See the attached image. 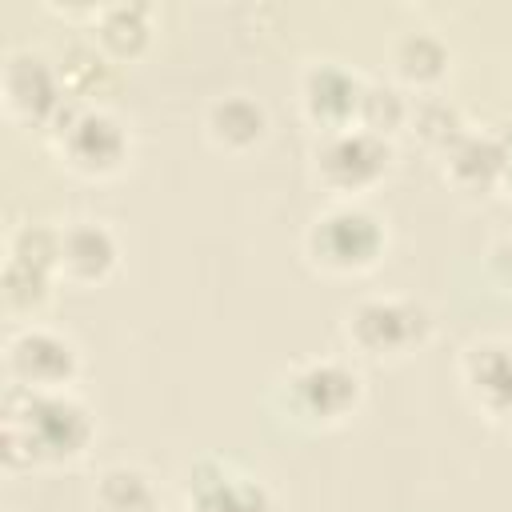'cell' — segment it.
Wrapping results in <instances>:
<instances>
[{
    "label": "cell",
    "instance_id": "obj_22",
    "mask_svg": "<svg viewBox=\"0 0 512 512\" xmlns=\"http://www.w3.org/2000/svg\"><path fill=\"white\" fill-rule=\"evenodd\" d=\"M488 264H492V272H496L504 284H512V232H508V236H500V240L492 244Z\"/></svg>",
    "mask_w": 512,
    "mask_h": 512
},
{
    "label": "cell",
    "instance_id": "obj_4",
    "mask_svg": "<svg viewBox=\"0 0 512 512\" xmlns=\"http://www.w3.org/2000/svg\"><path fill=\"white\" fill-rule=\"evenodd\" d=\"M52 136L64 152V160L88 176H104L116 172L128 160V128L100 104H88L80 96H72V104L60 112V120L52 124Z\"/></svg>",
    "mask_w": 512,
    "mask_h": 512
},
{
    "label": "cell",
    "instance_id": "obj_6",
    "mask_svg": "<svg viewBox=\"0 0 512 512\" xmlns=\"http://www.w3.org/2000/svg\"><path fill=\"white\" fill-rule=\"evenodd\" d=\"M388 160H392V144L384 136L360 128V124L328 132L316 148V172L340 196L372 188L388 172Z\"/></svg>",
    "mask_w": 512,
    "mask_h": 512
},
{
    "label": "cell",
    "instance_id": "obj_19",
    "mask_svg": "<svg viewBox=\"0 0 512 512\" xmlns=\"http://www.w3.org/2000/svg\"><path fill=\"white\" fill-rule=\"evenodd\" d=\"M408 112H412V100L388 84V80H364V92H360V112H356V124L376 132V136H392L396 128L408 124Z\"/></svg>",
    "mask_w": 512,
    "mask_h": 512
},
{
    "label": "cell",
    "instance_id": "obj_15",
    "mask_svg": "<svg viewBox=\"0 0 512 512\" xmlns=\"http://www.w3.org/2000/svg\"><path fill=\"white\" fill-rule=\"evenodd\" d=\"M204 124H208V136H212L216 144L240 152V148H252L256 140H264L268 116H264V108H260L252 96L228 92V96H216V100L208 104Z\"/></svg>",
    "mask_w": 512,
    "mask_h": 512
},
{
    "label": "cell",
    "instance_id": "obj_18",
    "mask_svg": "<svg viewBox=\"0 0 512 512\" xmlns=\"http://www.w3.org/2000/svg\"><path fill=\"white\" fill-rule=\"evenodd\" d=\"M408 124H412V132H416L424 144L444 148V152H448V148L468 132V124H464L460 108H456L448 96H436V92H424L420 100H412Z\"/></svg>",
    "mask_w": 512,
    "mask_h": 512
},
{
    "label": "cell",
    "instance_id": "obj_2",
    "mask_svg": "<svg viewBox=\"0 0 512 512\" xmlns=\"http://www.w3.org/2000/svg\"><path fill=\"white\" fill-rule=\"evenodd\" d=\"M388 232L384 220L352 200L332 204L328 212H320L308 228V252L320 268L332 272H364L384 256Z\"/></svg>",
    "mask_w": 512,
    "mask_h": 512
},
{
    "label": "cell",
    "instance_id": "obj_5",
    "mask_svg": "<svg viewBox=\"0 0 512 512\" xmlns=\"http://www.w3.org/2000/svg\"><path fill=\"white\" fill-rule=\"evenodd\" d=\"M428 332V308L408 296H364L348 312V336L368 356H404L416 344H424Z\"/></svg>",
    "mask_w": 512,
    "mask_h": 512
},
{
    "label": "cell",
    "instance_id": "obj_21",
    "mask_svg": "<svg viewBox=\"0 0 512 512\" xmlns=\"http://www.w3.org/2000/svg\"><path fill=\"white\" fill-rule=\"evenodd\" d=\"M52 280H56V268L28 264V260H20V256H8V260H4V300H8V308H16V312H36V308L48 300Z\"/></svg>",
    "mask_w": 512,
    "mask_h": 512
},
{
    "label": "cell",
    "instance_id": "obj_23",
    "mask_svg": "<svg viewBox=\"0 0 512 512\" xmlns=\"http://www.w3.org/2000/svg\"><path fill=\"white\" fill-rule=\"evenodd\" d=\"M504 188L512 192V160H508V172H504Z\"/></svg>",
    "mask_w": 512,
    "mask_h": 512
},
{
    "label": "cell",
    "instance_id": "obj_9",
    "mask_svg": "<svg viewBox=\"0 0 512 512\" xmlns=\"http://www.w3.org/2000/svg\"><path fill=\"white\" fill-rule=\"evenodd\" d=\"M184 496L188 512H272L264 480L216 456H204L188 468Z\"/></svg>",
    "mask_w": 512,
    "mask_h": 512
},
{
    "label": "cell",
    "instance_id": "obj_14",
    "mask_svg": "<svg viewBox=\"0 0 512 512\" xmlns=\"http://www.w3.org/2000/svg\"><path fill=\"white\" fill-rule=\"evenodd\" d=\"M96 44L108 56H136L152 40V8L140 0H116L104 8H92Z\"/></svg>",
    "mask_w": 512,
    "mask_h": 512
},
{
    "label": "cell",
    "instance_id": "obj_17",
    "mask_svg": "<svg viewBox=\"0 0 512 512\" xmlns=\"http://www.w3.org/2000/svg\"><path fill=\"white\" fill-rule=\"evenodd\" d=\"M100 512H160V492L152 476L136 464H112L96 480Z\"/></svg>",
    "mask_w": 512,
    "mask_h": 512
},
{
    "label": "cell",
    "instance_id": "obj_20",
    "mask_svg": "<svg viewBox=\"0 0 512 512\" xmlns=\"http://www.w3.org/2000/svg\"><path fill=\"white\" fill-rule=\"evenodd\" d=\"M60 76H64V84H68L72 96H80V100L92 104V96H100L104 84L112 80L108 52L96 48V44H76V48L64 52V60H60Z\"/></svg>",
    "mask_w": 512,
    "mask_h": 512
},
{
    "label": "cell",
    "instance_id": "obj_12",
    "mask_svg": "<svg viewBox=\"0 0 512 512\" xmlns=\"http://www.w3.org/2000/svg\"><path fill=\"white\" fill-rule=\"evenodd\" d=\"M444 156H448V176L460 188L504 184V172L512 160V124H500L492 132H464Z\"/></svg>",
    "mask_w": 512,
    "mask_h": 512
},
{
    "label": "cell",
    "instance_id": "obj_16",
    "mask_svg": "<svg viewBox=\"0 0 512 512\" xmlns=\"http://www.w3.org/2000/svg\"><path fill=\"white\" fill-rule=\"evenodd\" d=\"M392 68L404 84H416V88H432L436 80H444L448 72V44L428 32V28H416V32H404L396 36L392 44Z\"/></svg>",
    "mask_w": 512,
    "mask_h": 512
},
{
    "label": "cell",
    "instance_id": "obj_8",
    "mask_svg": "<svg viewBox=\"0 0 512 512\" xmlns=\"http://www.w3.org/2000/svg\"><path fill=\"white\" fill-rule=\"evenodd\" d=\"M4 100L16 116L36 120L52 132L60 112L72 104V92L60 76V64L40 52H12L4 64Z\"/></svg>",
    "mask_w": 512,
    "mask_h": 512
},
{
    "label": "cell",
    "instance_id": "obj_10",
    "mask_svg": "<svg viewBox=\"0 0 512 512\" xmlns=\"http://www.w3.org/2000/svg\"><path fill=\"white\" fill-rule=\"evenodd\" d=\"M360 92H364V80L336 60H316L300 76V104L308 120L320 124L324 132H340L356 124Z\"/></svg>",
    "mask_w": 512,
    "mask_h": 512
},
{
    "label": "cell",
    "instance_id": "obj_11",
    "mask_svg": "<svg viewBox=\"0 0 512 512\" xmlns=\"http://www.w3.org/2000/svg\"><path fill=\"white\" fill-rule=\"evenodd\" d=\"M464 384L472 400L500 424H512V344L480 340L464 352Z\"/></svg>",
    "mask_w": 512,
    "mask_h": 512
},
{
    "label": "cell",
    "instance_id": "obj_7",
    "mask_svg": "<svg viewBox=\"0 0 512 512\" xmlns=\"http://www.w3.org/2000/svg\"><path fill=\"white\" fill-rule=\"evenodd\" d=\"M80 372V352L68 336L52 328H20L8 340V376L20 388L32 392H60L76 380Z\"/></svg>",
    "mask_w": 512,
    "mask_h": 512
},
{
    "label": "cell",
    "instance_id": "obj_1",
    "mask_svg": "<svg viewBox=\"0 0 512 512\" xmlns=\"http://www.w3.org/2000/svg\"><path fill=\"white\" fill-rule=\"evenodd\" d=\"M92 440V412L68 392H32L12 384L4 400V464H56L72 460Z\"/></svg>",
    "mask_w": 512,
    "mask_h": 512
},
{
    "label": "cell",
    "instance_id": "obj_13",
    "mask_svg": "<svg viewBox=\"0 0 512 512\" xmlns=\"http://www.w3.org/2000/svg\"><path fill=\"white\" fill-rule=\"evenodd\" d=\"M120 244L112 236V228L96 224V220H72L60 228V272L72 280H104L116 268Z\"/></svg>",
    "mask_w": 512,
    "mask_h": 512
},
{
    "label": "cell",
    "instance_id": "obj_3",
    "mask_svg": "<svg viewBox=\"0 0 512 512\" xmlns=\"http://www.w3.org/2000/svg\"><path fill=\"white\" fill-rule=\"evenodd\" d=\"M280 400L288 416L304 424H336L360 404V376L336 356L300 360L280 380Z\"/></svg>",
    "mask_w": 512,
    "mask_h": 512
}]
</instances>
